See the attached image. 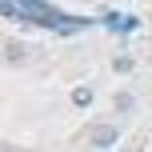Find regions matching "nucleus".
Wrapping results in <instances>:
<instances>
[{
    "mask_svg": "<svg viewBox=\"0 0 152 152\" xmlns=\"http://www.w3.org/2000/svg\"><path fill=\"white\" fill-rule=\"evenodd\" d=\"M112 112L116 116H132L136 112V96H132V92H116L112 96Z\"/></svg>",
    "mask_w": 152,
    "mask_h": 152,
    "instance_id": "2",
    "label": "nucleus"
},
{
    "mask_svg": "<svg viewBox=\"0 0 152 152\" xmlns=\"http://www.w3.org/2000/svg\"><path fill=\"white\" fill-rule=\"evenodd\" d=\"M116 140H120V128L116 124H92L88 128V144L92 148H112Z\"/></svg>",
    "mask_w": 152,
    "mask_h": 152,
    "instance_id": "1",
    "label": "nucleus"
},
{
    "mask_svg": "<svg viewBox=\"0 0 152 152\" xmlns=\"http://www.w3.org/2000/svg\"><path fill=\"white\" fill-rule=\"evenodd\" d=\"M132 68H136V64H132V56H116V60H112V72H120V76H128Z\"/></svg>",
    "mask_w": 152,
    "mask_h": 152,
    "instance_id": "4",
    "label": "nucleus"
},
{
    "mask_svg": "<svg viewBox=\"0 0 152 152\" xmlns=\"http://www.w3.org/2000/svg\"><path fill=\"white\" fill-rule=\"evenodd\" d=\"M20 56H24V44H16V40H12V44H4V60H8V64H16Z\"/></svg>",
    "mask_w": 152,
    "mask_h": 152,
    "instance_id": "5",
    "label": "nucleus"
},
{
    "mask_svg": "<svg viewBox=\"0 0 152 152\" xmlns=\"http://www.w3.org/2000/svg\"><path fill=\"white\" fill-rule=\"evenodd\" d=\"M72 104H76V108H88V104H92V88H88V84L72 92Z\"/></svg>",
    "mask_w": 152,
    "mask_h": 152,
    "instance_id": "3",
    "label": "nucleus"
}]
</instances>
